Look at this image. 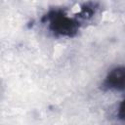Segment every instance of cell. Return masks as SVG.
<instances>
[{
  "instance_id": "cell-1",
  "label": "cell",
  "mask_w": 125,
  "mask_h": 125,
  "mask_svg": "<svg viewBox=\"0 0 125 125\" xmlns=\"http://www.w3.org/2000/svg\"><path fill=\"white\" fill-rule=\"evenodd\" d=\"M42 21L48 22L49 29L55 35L62 37L75 36L80 27L78 19L69 17L62 9L51 10L42 18Z\"/></svg>"
},
{
  "instance_id": "cell-2",
  "label": "cell",
  "mask_w": 125,
  "mask_h": 125,
  "mask_svg": "<svg viewBox=\"0 0 125 125\" xmlns=\"http://www.w3.org/2000/svg\"><path fill=\"white\" fill-rule=\"evenodd\" d=\"M125 70L123 66H117L111 69L103 82V88L104 90L122 91L124 90Z\"/></svg>"
},
{
  "instance_id": "cell-3",
  "label": "cell",
  "mask_w": 125,
  "mask_h": 125,
  "mask_svg": "<svg viewBox=\"0 0 125 125\" xmlns=\"http://www.w3.org/2000/svg\"><path fill=\"white\" fill-rule=\"evenodd\" d=\"M97 10V5L95 3H92V2H89V3H86L82 6L81 8V11L80 13L78 14L79 18L81 19H84V20H88L90 18H92L95 14Z\"/></svg>"
},
{
  "instance_id": "cell-4",
  "label": "cell",
  "mask_w": 125,
  "mask_h": 125,
  "mask_svg": "<svg viewBox=\"0 0 125 125\" xmlns=\"http://www.w3.org/2000/svg\"><path fill=\"white\" fill-rule=\"evenodd\" d=\"M118 117L121 120H124V103L121 102L119 107H118Z\"/></svg>"
}]
</instances>
